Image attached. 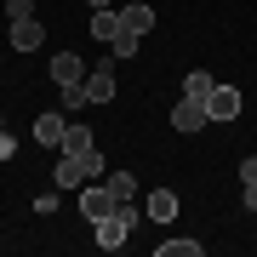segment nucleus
Returning a JSON list of instances; mask_svg holds the SVG:
<instances>
[{"mask_svg": "<svg viewBox=\"0 0 257 257\" xmlns=\"http://www.w3.org/2000/svg\"><path fill=\"white\" fill-rule=\"evenodd\" d=\"M138 223H143V211L132 206V200H120L109 217H97V223H92V234H97V246H103V251H120V246L132 240V229H138Z\"/></svg>", "mask_w": 257, "mask_h": 257, "instance_id": "1", "label": "nucleus"}, {"mask_svg": "<svg viewBox=\"0 0 257 257\" xmlns=\"http://www.w3.org/2000/svg\"><path fill=\"white\" fill-rule=\"evenodd\" d=\"M92 177H103V155L97 149H86V155H57V166H52L57 189H80V183H92Z\"/></svg>", "mask_w": 257, "mask_h": 257, "instance_id": "2", "label": "nucleus"}, {"mask_svg": "<svg viewBox=\"0 0 257 257\" xmlns=\"http://www.w3.org/2000/svg\"><path fill=\"white\" fill-rule=\"evenodd\" d=\"M80 92H86V103H114V52L92 63V74L80 80Z\"/></svg>", "mask_w": 257, "mask_h": 257, "instance_id": "3", "label": "nucleus"}, {"mask_svg": "<svg viewBox=\"0 0 257 257\" xmlns=\"http://www.w3.org/2000/svg\"><path fill=\"white\" fill-rule=\"evenodd\" d=\"M63 132H69V109H52L35 120V143L40 149H63Z\"/></svg>", "mask_w": 257, "mask_h": 257, "instance_id": "4", "label": "nucleus"}, {"mask_svg": "<svg viewBox=\"0 0 257 257\" xmlns=\"http://www.w3.org/2000/svg\"><path fill=\"white\" fill-rule=\"evenodd\" d=\"M206 103H194V97H183V103H177V109H172V132H183V138H194V132H200L206 126Z\"/></svg>", "mask_w": 257, "mask_h": 257, "instance_id": "5", "label": "nucleus"}, {"mask_svg": "<svg viewBox=\"0 0 257 257\" xmlns=\"http://www.w3.org/2000/svg\"><path fill=\"white\" fill-rule=\"evenodd\" d=\"M12 46H18V52H40V46H46V23H40V18H18V23H12Z\"/></svg>", "mask_w": 257, "mask_h": 257, "instance_id": "6", "label": "nucleus"}, {"mask_svg": "<svg viewBox=\"0 0 257 257\" xmlns=\"http://www.w3.org/2000/svg\"><path fill=\"white\" fill-rule=\"evenodd\" d=\"M86 57H74V52H63V57H52V80H57V92H63V86H80L86 80Z\"/></svg>", "mask_w": 257, "mask_h": 257, "instance_id": "7", "label": "nucleus"}, {"mask_svg": "<svg viewBox=\"0 0 257 257\" xmlns=\"http://www.w3.org/2000/svg\"><path fill=\"white\" fill-rule=\"evenodd\" d=\"M206 114H211V120H234V114H240V92H234V86H211Z\"/></svg>", "mask_w": 257, "mask_h": 257, "instance_id": "8", "label": "nucleus"}, {"mask_svg": "<svg viewBox=\"0 0 257 257\" xmlns=\"http://www.w3.org/2000/svg\"><path fill=\"white\" fill-rule=\"evenodd\" d=\"M120 29H132V35H149V29H155V6H143V0L120 6Z\"/></svg>", "mask_w": 257, "mask_h": 257, "instance_id": "9", "label": "nucleus"}, {"mask_svg": "<svg viewBox=\"0 0 257 257\" xmlns=\"http://www.w3.org/2000/svg\"><path fill=\"white\" fill-rule=\"evenodd\" d=\"M92 143H97V138H92V126L69 114V132H63V155H86V149H92Z\"/></svg>", "mask_w": 257, "mask_h": 257, "instance_id": "10", "label": "nucleus"}, {"mask_svg": "<svg viewBox=\"0 0 257 257\" xmlns=\"http://www.w3.org/2000/svg\"><path fill=\"white\" fill-rule=\"evenodd\" d=\"M143 211H149L155 223H172V217H177V194H172V189H155V194H149V206H143Z\"/></svg>", "mask_w": 257, "mask_h": 257, "instance_id": "11", "label": "nucleus"}, {"mask_svg": "<svg viewBox=\"0 0 257 257\" xmlns=\"http://www.w3.org/2000/svg\"><path fill=\"white\" fill-rule=\"evenodd\" d=\"M114 35H120V12H92V40H103V46H114Z\"/></svg>", "mask_w": 257, "mask_h": 257, "instance_id": "12", "label": "nucleus"}, {"mask_svg": "<svg viewBox=\"0 0 257 257\" xmlns=\"http://www.w3.org/2000/svg\"><path fill=\"white\" fill-rule=\"evenodd\" d=\"M155 257H206V246H200V240H160Z\"/></svg>", "mask_w": 257, "mask_h": 257, "instance_id": "13", "label": "nucleus"}, {"mask_svg": "<svg viewBox=\"0 0 257 257\" xmlns=\"http://www.w3.org/2000/svg\"><path fill=\"white\" fill-rule=\"evenodd\" d=\"M183 97H194V103L211 97V74H206V69H189V74H183Z\"/></svg>", "mask_w": 257, "mask_h": 257, "instance_id": "14", "label": "nucleus"}, {"mask_svg": "<svg viewBox=\"0 0 257 257\" xmlns=\"http://www.w3.org/2000/svg\"><path fill=\"white\" fill-rule=\"evenodd\" d=\"M103 183L114 189V200H132V194H138V177H132L126 166H120V172H103Z\"/></svg>", "mask_w": 257, "mask_h": 257, "instance_id": "15", "label": "nucleus"}, {"mask_svg": "<svg viewBox=\"0 0 257 257\" xmlns=\"http://www.w3.org/2000/svg\"><path fill=\"white\" fill-rule=\"evenodd\" d=\"M138 46H143V35H132V29H120V35H114V63H120V57H138Z\"/></svg>", "mask_w": 257, "mask_h": 257, "instance_id": "16", "label": "nucleus"}, {"mask_svg": "<svg viewBox=\"0 0 257 257\" xmlns=\"http://www.w3.org/2000/svg\"><path fill=\"white\" fill-rule=\"evenodd\" d=\"M6 18L18 23V18H35V0H6Z\"/></svg>", "mask_w": 257, "mask_h": 257, "instance_id": "17", "label": "nucleus"}, {"mask_svg": "<svg viewBox=\"0 0 257 257\" xmlns=\"http://www.w3.org/2000/svg\"><path fill=\"white\" fill-rule=\"evenodd\" d=\"M240 183H246V189H257V155H246V160H240Z\"/></svg>", "mask_w": 257, "mask_h": 257, "instance_id": "18", "label": "nucleus"}, {"mask_svg": "<svg viewBox=\"0 0 257 257\" xmlns=\"http://www.w3.org/2000/svg\"><path fill=\"white\" fill-rule=\"evenodd\" d=\"M0 160H18V138H12L6 126H0Z\"/></svg>", "mask_w": 257, "mask_h": 257, "instance_id": "19", "label": "nucleus"}, {"mask_svg": "<svg viewBox=\"0 0 257 257\" xmlns=\"http://www.w3.org/2000/svg\"><path fill=\"white\" fill-rule=\"evenodd\" d=\"M86 6H92V12H103V6H109V0H86Z\"/></svg>", "mask_w": 257, "mask_h": 257, "instance_id": "20", "label": "nucleus"}]
</instances>
